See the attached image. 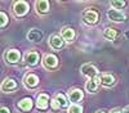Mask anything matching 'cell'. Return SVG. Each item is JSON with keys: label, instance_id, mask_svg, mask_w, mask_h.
<instances>
[{"label": "cell", "instance_id": "cell-1", "mask_svg": "<svg viewBox=\"0 0 129 113\" xmlns=\"http://www.w3.org/2000/svg\"><path fill=\"white\" fill-rule=\"evenodd\" d=\"M80 72L81 75L87 76L88 78H94V77H98V69L94 64H90V63H85L80 67Z\"/></svg>", "mask_w": 129, "mask_h": 113}, {"label": "cell", "instance_id": "cell-2", "mask_svg": "<svg viewBox=\"0 0 129 113\" xmlns=\"http://www.w3.org/2000/svg\"><path fill=\"white\" fill-rule=\"evenodd\" d=\"M28 4L26 2H22V0H18V2H16L13 4V13L17 16V17H22L25 16L27 12H28Z\"/></svg>", "mask_w": 129, "mask_h": 113}, {"label": "cell", "instance_id": "cell-3", "mask_svg": "<svg viewBox=\"0 0 129 113\" xmlns=\"http://www.w3.org/2000/svg\"><path fill=\"white\" fill-rule=\"evenodd\" d=\"M83 21L88 25H94L98 21V12L94 9H87L83 12Z\"/></svg>", "mask_w": 129, "mask_h": 113}, {"label": "cell", "instance_id": "cell-4", "mask_svg": "<svg viewBox=\"0 0 129 113\" xmlns=\"http://www.w3.org/2000/svg\"><path fill=\"white\" fill-rule=\"evenodd\" d=\"M23 59H25V63H26L27 66H30V67H34V66H36V64L39 63L40 55H39L38 51H35V50H31V51H27V53L25 54Z\"/></svg>", "mask_w": 129, "mask_h": 113}, {"label": "cell", "instance_id": "cell-5", "mask_svg": "<svg viewBox=\"0 0 129 113\" xmlns=\"http://www.w3.org/2000/svg\"><path fill=\"white\" fill-rule=\"evenodd\" d=\"M4 58L5 60L8 62V63H17V62H19L21 59V53H19V50L17 49H9L5 51V54H4Z\"/></svg>", "mask_w": 129, "mask_h": 113}, {"label": "cell", "instance_id": "cell-6", "mask_svg": "<svg viewBox=\"0 0 129 113\" xmlns=\"http://www.w3.org/2000/svg\"><path fill=\"white\" fill-rule=\"evenodd\" d=\"M43 64L47 69H54L58 66V58L54 54H47L43 59Z\"/></svg>", "mask_w": 129, "mask_h": 113}, {"label": "cell", "instance_id": "cell-7", "mask_svg": "<svg viewBox=\"0 0 129 113\" xmlns=\"http://www.w3.org/2000/svg\"><path fill=\"white\" fill-rule=\"evenodd\" d=\"M23 85L27 89H34L39 85V77L34 73H27L23 77Z\"/></svg>", "mask_w": 129, "mask_h": 113}, {"label": "cell", "instance_id": "cell-8", "mask_svg": "<svg viewBox=\"0 0 129 113\" xmlns=\"http://www.w3.org/2000/svg\"><path fill=\"white\" fill-rule=\"evenodd\" d=\"M67 96H69V100L72 103V104H78V103L84 98V92L80 89H72V90L69 91Z\"/></svg>", "mask_w": 129, "mask_h": 113}, {"label": "cell", "instance_id": "cell-9", "mask_svg": "<svg viewBox=\"0 0 129 113\" xmlns=\"http://www.w3.org/2000/svg\"><path fill=\"white\" fill-rule=\"evenodd\" d=\"M107 17L112 22H123V21H125V14H123L120 10H116V9H110L107 12Z\"/></svg>", "mask_w": 129, "mask_h": 113}, {"label": "cell", "instance_id": "cell-10", "mask_svg": "<svg viewBox=\"0 0 129 113\" xmlns=\"http://www.w3.org/2000/svg\"><path fill=\"white\" fill-rule=\"evenodd\" d=\"M101 84V78L100 76L98 77H94V78H89L87 81V84H85V89H87L88 92H92V94H94V92L97 91V89H98V85Z\"/></svg>", "mask_w": 129, "mask_h": 113}, {"label": "cell", "instance_id": "cell-11", "mask_svg": "<svg viewBox=\"0 0 129 113\" xmlns=\"http://www.w3.org/2000/svg\"><path fill=\"white\" fill-rule=\"evenodd\" d=\"M63 39H62V36H59V35H52L50 37H49V45H50V48L52 49H54V50H59L62 46H63Z\"/></svg>", "mask_w": 129, "mask_h": 113}, {"label": "cell", "instance_id": "cell-12", "mask_svg": "<svg viewBox=\"0 0 129 113\" xmlns=\"http://www.w3.org/2000/svg\"><path fill=\"white\" fill-rule=\"evenodd\" d=\"M49 8H50V4L48 0H39V2L35 3V9L39 14H45L49 12Z\"/></svg>", "mask_w": 129, "mask_h": 113}, {"label": "cell", "instance_id": "cell-13", "mask_svg": "<svg viewBox=\"0 0 129 113\" xmlns=\"http://www.w3.org/2000/svg\"><path fill=\"white\" fill-rule=\"evenodd\" d=\"M49 105V96L47 94H39L36 99V107L41 110H45Z\"/></svg>", "mask_w": 129, "mask_h": 113}, {"label": "cell", "instance_id": "cell-14", "mask_svg": "<svg viewBox=\"0 0 129 113\" xmlns=\"http://www.w3.org/2000/svg\"><path fill=\"white\" fill-rule=\"evenodd\" d=\"M43 39V31L38 30V28H32L28 31L27 34V40L28 41H32V43H38Z\"/></svg>", "mask_w": 129, "mask_h": 113}, {"label": "cell", "instance_id": "cell-15", "mask_svg": "<svg viewBox=\"0 0 129 113\" xmlns=\"http://www.w3.org/2000/svg\"><path fill=\"white\" fill-rule=\"evenodd\" d=\"M17 89V82L13 78H5L2 84V90L4 92H10Z\"/></svg>", "mask_w": 129, "mask_h": 113}, {"label": "cell", "instance_id": "cell-16", "mask_svg": "<svg viewBox=\"0 0 129 113\" xmlns=\"http://www.w3.org/2000/svg\"><path fill=\"white\" fill-rule=\"evenodd\" d=\"M61 36H62V39L64 41L71 43V41H74V39H75V31L71 27H64L62 30V32H61Z\"/></svg>", "mask_w": 129, "mask_h": 113}, {"label": "cell", "instance_id": "cell-17", "mask_svg": "<svg viewBox=\"0 0 129 113\" xmlns=\"http://www.w3.org/2000/svg\"><path fill=\"white\" fill-rule=\"evenodd\" d=\"M100 78H101V84L103 86L110 87V86H112L115 84V77L112 75H110V73H103V75L100 76Z\"/></svg>", "mask_w": 129, "mask_h": 113}, {"label": "cell", "instance_id": "cell-18", "mask_svg": "<svg viewBox=\"0 0 129 113\" xmlns=\"http://www.w3.org/2000/svg\"><path fill=\"white\" fill-rule=\"evenodd\" d=\"M17 107H18L21 110H25V112L30 110V109L32 108V100H31V98H23L22 100H19L18 104H17Z\"/></svg>", "mask_w": 129, "mask_h": 113}, {"label": "cell", "instance_id": "cell-19", "mask_svg": "<svg viewBox=\"0 0 129 113\" xmlns=\"http://www.w3.org/2000/svg\"><path fill=\"white\" fill-rule=\"evenodd\" d=\"M103 37L107 40H115L117 37V31L112 27H106L103 31Z\"/></svg>", "mask_w": 129, "mask_h": 113}, {"label": "cell", "instance_id": "cell-20", "mask_svg": "<svg viewBox=\"0 0 129 113\" xmlns=\"http://www.w3.org/2000/svg\"><path fill=\"white\" fill-rule=\"evenodd\" d=\"M54 99L58 101V104H59V107H61V108H66V107H67V104H69L67 98L64 96L63 94H57Z\"/></svg>", "mask_w": 129, "mask_h": 113}, {"label": "cell", "instance_id": "cell-21", "mask_svg": "<svg viewBox=\"0 0 129 113\" xmlns=\"http://www.w3.org/2000/svg\"><path fill=\"white\" fill-rule=\"evenodd\" d=\"M69 113H83V107L79 104H71L69 108Z\"/></svg>", "mask_w": 129, "mask_h": 113}, {"label": "cell", "instance_id": "cell-22", "mask_svg": "<svg viewBox=\"0 0 129 113\" xmlns=\"http://www.w3.org/2000/svg\"><path fill=\"white\" fill-rule=\"evenodd\" d=\"M125 2H123V0H119V2H117V0H112V2H111V7L114 8V9H121L123 7H125Z\"/></svg>", "mask_w": 129, "mask_h": 113}, {"label": "cell", "instance_id": "cell-23", "mask_svg": "<svg viewBox=\"0 0 129 113\" xmlns=\"http://www.w3.org/2000/svg\"><path fill=\"white\" fill-rule=\"evenodd\" d=\"M0 17H2V23H0V26L5 27L7 23H8V16H7L4 12H0Z\"/></svg>", "mask_w": 129, "mask_h": 113}, {"label": "cell", "instance_id": "cell-24", "mask_svg": "<svg viewBox=\"0 0 129 113\" xmlns=\"http://www.w3.org/2000/svg\"><path fill=\"white\" fill-rule=\"evenodd\" d=\"M50 103H52V108H53V109H58V108H61L59 104H58V101H57L56 99H53Z\"/></svg>", "mask_w": 129, "mask_h": 113}, {"label": "cell", "instance_id": "cell-25", "mask_svg": "<svg viewBox=\"0 0 129 113\" xmlns=\"http://www.w3.org/2000/svg\"><path fill=\"white\" fill-rule=\"evenodd\" d=\"M0 112H2V113H10V110H9V108H8V107H2Z\"/></svg>", "mask_w": 129, "mask_h": 113}, {"label": "cell", "instance_id": "cell-26", "mask_svg": "<svg viewBox=\"0 0 129 113\" xmlns=\"http://www.w3.org/2000/svg\"><path fill=\"white\" fill-rule=\"evenodd\" d=\"M111 113H124V110L120 109V108H115V109L111 110Z\"/></svg>", "mask_w": 129, "mask_h": 113}, {"label": "cell", "instance_id": "cell-27", "mask_svg": "<svg viewBox=\"0 0 129 113\" xmlns=\"http://www.w3.org/2000/svg\"><path fill=\"white\" fill-rule=\"evenodd\" d=\"M124 113H129V105H128V107L124 109Z\"/></svg>", "mask_w": 129, "mask_h": 113}, {"label": "cell", "instance_id": "cell-28", "mask_svg": "<svg viewBox=\"0 0 129 113\" xmlns=\"http://www.w3.org/2000/svg\"><path fill=\"white\" fill-rule=\"evenodd\" d=\"M97 113H105V112H102V110H98V112H97Z\"/></svg>", "mask_w": 129, "mask_h": 113}]
</instances>
